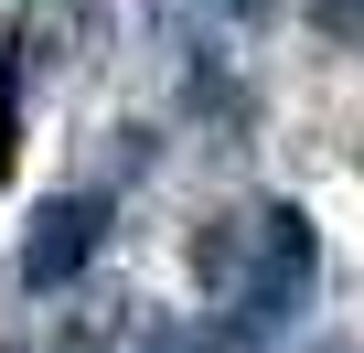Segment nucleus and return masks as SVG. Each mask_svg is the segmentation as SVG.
Here are the masks:
<instances>
[{"label":"nucleus","mask_w":364,"mask_h":353,"mask_svg":"<svg viewBox=\"0 0 364 353\" xmlns=\"http://www.w3.org/2000/svg\"><path fill=\"white\" fill-rule=\"evenodd\" d=\"M300 289H311V214H268V268H257V289L236 300V321H225V353H247V342H268L289 310H300Z\"/></svg>","instance_id":"1"},{"label":"nucleus","mask_w":364,"mask_h":353,"mask_svg":"<svg viewBox=\"0 0 364 353\" xmlns=\"http://www.w3.org/2000/svg\"><path fill=\"white\" fill-rule=\"evenodd\" d=\"M97 236H107V204H97V193L43 204V214H33V246H22V278H33V289H65V278L97 257Z\"/></svg>","instance_id":"2"}]
</instances>
